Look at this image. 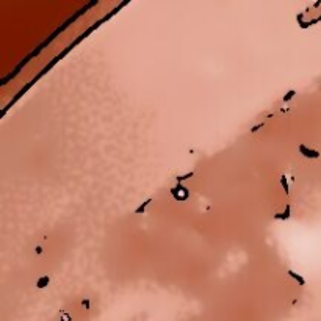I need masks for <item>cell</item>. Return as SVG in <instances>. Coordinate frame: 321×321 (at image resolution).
<instances>
[{
	"instance_id": "6da1fadb",
	"label": "cell",
	"mask_w": 321,
	"mask_h": 321,
	"mask_svg": "<svg viewBox=\"0 0 321 321\" xmlns=\"http://www.w3.org/2000/svg\"><path fill=\"white\" fill-rule=\"evenodd\" d=\"M299 149H301V152H302V153H305L307 157H312V158H313V157H318V155H319L318 152H312L310 149H307L305 146H301Z\"/></svg>"
}]
</instances>
